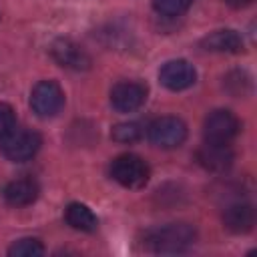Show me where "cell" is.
<instances>
[{"label":"cell","instance_id":"obj_1","mask_svg":"<svg viewBox=\"0 0 257 257\" xmlns=\"http://www.w3.org/2000/svg\"><path fill=\"white\" fill-rule=\"evenodd\" d=\"M195 227L189 223H169L149 229L145 233V245L153 253H181L195 243Z\"/></svg>","mask_w":257,"mask_h":257},{"label":"cell","instance_id":"obj_2","mask_svg":"<svg viewBox=\"0 0 257 257\" xmlns=\"http://www.w3.org/2000/svg\"><path fill=\"white\" fill-rule=\"evenodd\" d=\"M42 145V139L36 131L30 128H12L4 139H2V153L8 161L12 163H24L32 159Z\"/></svg>","mask_w":257,"mask_h":257},{"label":"cell","instance_id":"obj_3","mask_svg":"<svg viewBox=\"0 0 257 257\" xmlns=\"http://www.w3.org/2000/svg\"><path fill=\"white\" fill-rule=\"evenodd\" d=\"M110 177L126 189H141L147 185L151 169L137 155H120L110 163Z\"/></svg>","mask_w":257,"mask_h":257},{"label":"cell","instance_id":"obj_4","mask_svg":"<svg viewBox=\"0 0 257 257\" xmlns=\"http://www.w3.org/2000/svg\"><path fill=\"white\" fill-rule=\"evenodd\" d=\"M147 135L159 149H177L187 139V124L179 116H161L149 124Z\"/></svg>","mask_w":257,"mask_h":257},{"label":"cell","instance_id":"obj_5","mask_svg":"<svg viewBox=\"0 0 257 257\" xmlns=\"http://www.w3.org/2000/svg\"><path fill=\"white\" fill-rule=\"evenodd\" d=\"M64 104V92L58 82L54 80H40L30 94V106L32 112H36L40 118H50L60 112Z\"/></svg>","mask_w":257,"mask_h":257},{"label":"cell","instance_id":"obj_6","mask_svg":"<svg viewBox=\"0 0 257 257\" xmlns=\"http://www.w3.org/2000/svg\"><path fill=\"white\" fill-rule=\"evenodd\" d=\"M239 133V120L231 110L217 108L207 114L203 124V137L207 143L229 145Z\"/></svg>","mask_w":257,"mask_h":257},{"label":"cell","instance_id":"obj_7","mask_svg":"<svg viewBox=\"0 0 257 257\" xmlns=\"http://www.w3.org/2000/svg\"><path fill=\"white\" fill-rule=\"evenodd\" d=\"M50 54L56 60V64L70 68V70H88L90 68V56L88 52L76 44L70 38H58L50 44Z\"/></svg>","mask_w":257,"mask_h":257},{"label":"cell","instance_id":"obj_8","mask_svg":"<svg viewBox=\"0 0 257 257\" xmlns=\"http://www.w3.org/2000/svg\"><path fill=\"white\" fill-rule=\"evenodd\" d=\"M147 100V86L137 80L116 82L110 90V104L118 112H133L141 108Z\"/></svg>","mask_w":257,"mask_h":257},{"label":"cell","instance_id":"obj_9","mask_svg":"<svg viewBox=\"0 0 257 257\" xmlns=\"http://www.w3.org/2000/svg\"><path fill=\"white\" fill-rule=\"evenodd\" d=\"M159 80L169 90H185L195 84L197 72L191 62L187 60H169L159 70Z\"/></svg>","mask_w":257,"mask_h":257},{"label":"cell","instance_id":"obj_10","mask_svg":"<svg viewBox=\"0 0 257 257\" xmlns=\"http://www.w3.org/2000/svg\"><path fill=\"white\" fill-rule=\"evenodd\" d=\"M235 161V155L231 151L229 145H221V143H207L197 151V163L211 173H223L227 169H231Z\"/></svg>","mask_w":257,"mask_h":257},{"label":"cell","instance_id":"obj_11","mask_svg":"<svg viewBox=\"0 0 257 257\" xmlns=\"http://www.w3.org/2000/svg\"><path fill=\"white\" fill-rule=\"evenodd\" d=\"M223 225L231 233H249L255 225V211L249 203H231L223 213Z\"/></svg>","mask_w":257,"mask_h":257},{"label":"cell","instance_id":"obj_12","mask_svg":"<svg viewBox=\"0 0 257 257\" xmlns=\"http://www.w3.org/2000/svg\"><path fill=\"white\" fill-rule=\"evenodd\" d=\"M201 48L207 52H225V54H237L243 50V40L235 30H215L207 34L201 40Z\"/></svg>","mask_w":257,"mask_h":257},{"label":"cell","instance_id":"obj_13","mask_svg":"<svg viewBox=\"0 0 257 257\" xmlns=\"http://www.w3.org/2000/svg\"><path fill=\"white\" fill-rule=\"evenodd\" d=\"M4 201L12 207H26L36 201L38 185L32 179H14L4 187Z\"/></svg>","mask_w":257,"mask_h":257},{"label":"cell","instance_id":"obj_14","mask_svg":"<svg viewBox=\"0 0 257 257\" xmlns=\"http://www.w3.org/2000/svg\"><path fill=\"white\" fill-rule=\"evenodd\" d=\"M64 219L72 229L82 231V233H92L98 227L96 215L82 203H70L64 211Z\"/></svg>","mask_w":257,"mask_h":257},{"label":"cell","instance_id":"obj_15","mask_svg":"<svg viewBox=\"0 0 257 257\" xmlns=\"http://www.w3.org/2000/svg\"><path fill=\"white\" fill-rule=\"evenodd\" d=\"M42 253H44L42 243H40L38 239H30V237L16 241V243L8 249V255H10V257H38V255H42Z\"/></svg>","mask_w":257,"mask_h":257},{"label":"cell","instance_id":"obj_16","mask_svg":"<svg viewBox=\"0 0 257 257\" xmlns=\"http://www.w3.org/2000/svg\"><path fill=\"white\" fill-rule=\"evenodd\" d=\"M141 135H143V131H141V126H139L137 122H120V124L112 126V131H110L112 141L122 143V145L139 141V139H141Z\"/></svg>","mask_w":257,"mask_h":257},{"label":"cell","instance_id":"obj_17","mask_svg":"<svg viewBox=\"0 0 257 257\" xmlns=\"http://www.w3.org/2000/svg\"><path fill=\"white\" fill-rule=\"evenodd\" d=\"M193 0H153V8L163 16H181L189 10Z\"/></svg>","mask_w":257,"mask_h":257},{"label":"cell","instance_id":"obj_18","mask_svg":"<svg viewBox=\"0 0 257 257\" xmlns=\"http://www.w3.org/2000/svg\"><path fill=\"white\" fill-rule=\"evenodd\" d=\"M16 126V114L10 104L0 102V141Z\"/></svg>","mask_w":257,"mask_h":257},{"label":"cell","instance_id":"obj_19","mask_svg":"<svg viewBox=\"0 0 257 257\" xmlns=\"http://www.w3.org/2000/svg\"><path fill=\"white\" fill-rule=\"evenodd\" d=\"M225 2H227L231 8H237V10H241V8H247V6H249L253 0H225Z\"/></svg>","mask_w":257,"mask_h":257}]
</instances>
